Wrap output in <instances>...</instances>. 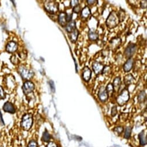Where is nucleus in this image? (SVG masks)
I'll list each match as a JSON object with an SVG mask.
<instances>
[{
  "mask_svg": "<svg viewBox=\"0 0 147 147\" xmlns=\"http://www.w3.org/2000/svg\"><path fill=\"white\" fill-rule=\"evenodd\" d=\"M119 23V20L117 13L113 11L111 12L106 19V25L108 28L112 29L117 27Z\"/></svg>",
  "mask_w": 147,
  "mask_h": 147,
  "instance_id": "nucleus-1",
  "label": "nucleus"
},
{
  "mask_svg": "<svg viewBox=\"0 0 147 147\" xmlns=\"http://www.w3.org/2000/svg\"><path fill=\"white\" fill-rule=\"evenodd\" d=\"M18 71L21 77L24 80H30L34 76V72L33 70L23 65H21L19 67Z\"/></svg>",
  "mask_w": 147,
  "mask_h": 147,
  "instance_id": "nucleus-2",
  "label": "nucleus"
},
{
  "mask_svg": "<svg viewBox=\"0 0 147 147\" xmlns=\"http://www.w3.org/2000/svg\"><path fill=\"white\" fill-rule=\"evenodd\" d=\"M33 124V117L31 114H26L23 116L21 126L24 130H29Z\"/></svg>",
  "mask_w": 147,
  "mask_h": 147,
  "instance_id": "nucleus-3",
  "label": "nucleus"
},
{
  "mask_svg": "<svg viewBox=\"0 0 147 147\" xmlns=\"http://www.w3.org/2000/svg\"><path fill=\"white\" fill-rule=\"evenodd\" d=\"M129 92L127 89H123L117 99V102L119 106H123L129 100Z\"/></svg>",
  "mask_w": 147,
  "mask_h": 147,
  "instance_id": "nucleus-4",
  "label": "nucleus"
},
{
  "mask_svg": "<svg viewBox=\"0 0 147 147\" xmlns=\"http://www.w3.org/2000/svg\"><path fill=\"white\" fill-rule=\"evenodd\" d=\"M45 10L49 13L55 14L56 13L59 8L58 4L55 1H47L44 5Z\"/></svg>",
  "mask_w": 147,
  "mask_h": 147,
  "instance_id": "nucleus-5",
  "label": "nucleus"
},
{
  "mask_svg": "<svg viewBox=\"0 0 147 147\" xmlns=\"http://www.w3.org/2000/svg\"><path fill=\"white\" fill-rule=\"evenodd\" d=\"M22 89H23V91L25 95L30 94L35 89L34 84L30 81H27L23 84Z\"/></svg>",
  "mask_w": 147,
  "mask_h": 147,
  "instance_id": "nucleus-6",
  "label": "nucleus"
},
{
  "mask_svg": "<svg viewBox=\"0 0 147 147\" xmlns=\"http://www.w3.org/2000/svg\"><path fill=\"white\" fill-rule=\"evenodd\" d=\"M137 49V46L134 43H131L127 46L125 50V55L129 59L131 58L134 54Z\"/></svg>",
  "mask_w": 147,
  "mask_h": 147,
  "instance_id": "nucleus-7",
  "label": "nucleus"
},
{
  "mask_svg": "<svg viewBox=\"0 0 147 147\" xmlns=\"http://www.w3.org/2000/svg\"><path fill=\"white\" fill-rule=\"evenodd\" d=\"M98 98L99 100L102 102H105L107 100L109 95L106 92V88L104 87H101L99 88L98 91Z\"/></svg>",
  "mask_w": 147,
  "mask_h": 147,
  "instance_id": "nucleus-8",
  "label": "nucleus"
},
{
  "mask_svg": "<svg viewBox=\"0 0 147 147\" xmlns=\"http://www.w3.org/2000/svg\"><path fill=\"white\" fill-rule=\"evenodd\" d=\"M110 48L113 50H115L119 48L121 44V39L119 37L113 38L110 42Z\"/></svg>",
  "mask_w": 147,
  "mask_h": 147,
  "instance_id": "nucleus-9",
  "label": "nucleus"
},
{
  "mask_svg": "<svg viewBox=\"0 0 147 147\" xmlns=\"http://www.w3.org/2000/svg\"><path fill=\"white\" fill-rule=\"evenodd\" d=\"M91 75H92L91 70L88 66H85L83 70V75H82L83 79H84V80L86 82H88L91 78Z\"/></svg>",
  "mask_w": 147,
  "mask_h": 147,
  "instance_id": "nucleus-10",
  "label": "nucleus"
},
{
  "mask_svg": "<svg viewBox=\"0 0 147 147\" xmlns=\"http://www.w3.org/2000/svg\"><path fill=\"white\" fill-rule=\"evenodd\" d=\"M18 48V45L17 43L14 41H11L8 42L6 46V51L10 53H15L17 51Z\"/></svg>",
  "mask_w": 147,
  "mask_h": 147,
  "instance_id": "nucleus-11",
  "label": "nucleus"
},
{
  "mask_svg": "<svg viewBox=\"0 0 147 147\" xmlns=\"http://www.w3.org/2000/svg\"><path fill=\"white\" fill-rule=\"evenodd\" d=\"M3 110L4 111L11 114H14L16 112V109L15 106L12 103L9 102H7L5 103L3 106Z\"/></svg>",
  "mask_w": 147,
  "mask_h": 147,
  "instance_id": "nucleus-12",
  "label": "nucleus"
},
{
  "mask_svg": "<svg viewBox=\"0 0 147 147\" xmlns=\"http://www.w3.org/2000/svg\"><path fill=\"white\" fill-rule=\"evenodd\" d=\"M92 68L96 75H99L100 73H102V71L104 68V65L100 62H95L92 64Z\"/></svg>",
  "mask_w": 147,
  "mask_h": 147,
  "instance_id": "nucleus-13",
  "label": "nucleus"
},
{
  "mask_svg": "<svg viewBox=\"0 0 147 147\" xmlns=\"http://www.w3.org/2000/svg\"><path fill=\"white\" fill-rule=\"evenodd\" d=\"M134 63V60L131 58H129L123 65V68L124 71L125 72L130 71L132 69Z\"/></svg>",
  "mask_w": 147,
  "mask_h": 147,
  "instance_id": "nucleus-14",
  "label": "nucleus"
},
{
  "mask_svg": "<svg viewBox=\"0 0 147 147\" xmlns=\"http://www.w3.org/2000/svg\"><path fill=\"white\" fill-rule=\"evenodd\" d=\"M76 29V22L74 20H71L70 22L67 23L65 26V30L69 33H71Z\"/></svg>",
  "mask_w": 147,
  "mask_h": 147,
  "instance_id": "nucleus-15",
  "label": "nucleus"
},
{
  "mask_svg": "<svg viewBox=\"0 0 147 147\" xmlns=\"http://www.w3.org/2000/svg\"><path fill=\"white\" fill-rule=\"evenodd\" d=\"M58 20L59 24L62 27L66 26V24L67 23V20H66V13H65V12L61 13L58 16Z\"/></svg>",
  "mask_w": 147,
  "mask_h": 147,
  "instance_id": "nucleus-16",
  "label": "nucleus"
},
{
  "mask_svg": "<svg viewBox=\"0 0 147 147\" xmlns=\"http://www.w3.org/2000/svg\"><path fill=\"white\" fill-rule=\"evenodd\" d=\"M79 31L76 28L75 30L73 31V32H71V33H70L69 34V39L71 40V42L75 43L76 42L78 38V35H79Z\"/></svg>",
  "mask_w": 147,
  "mask_h": 147,
  "instance_id": "nucleus-17",
  "label": "nucleus"
},
{
  "mask_svg": "<svg viewBox=\"0 0 147 147\" xmlns=\"http://www.w3.org/2000/svg\"><path fill=\"white\" fill-rule=\"evenodd\" d=\"M121 78L119 77H117V78H115L114 80V82H113V84L114 91H118L121 87Z\"/></svg>",
  "mask_w": 147,
  "mask_h": 147,
  "instance_id": "nucleus-18",
  "label": "nucleus"
},
{
  "mask_svg": "<svg viewBox=\"0 0 147 147\" xmlns=\"http://www.w3.org/2000/svg\"><path fill=\"white\" fill-rule=\"evenodd\" d=\"M138 138L140 140V145L142 146H144L146 145L147 140H146V134L145 133L144 131H141L139 135H138Z\"/></svg>",
  "mask_w": 147,
  "mask_h": 147,
  "instance_id": "nucleus-19",
  "label": "nucleus"
},
{
  "mask_svg": "<svg viewBox=\"0 0 147 147\" xmlns=\"http://www.w3.org/2000/svg\"><path fill=\"white\" fill-rule=\"evenodd\" d=\"M91 15V10L88 7H84L81 11V16L83 18L87 19Z\"/></svg>",
  "mask_w": 147,
  "mask_h": 147,
  "instance_id": "nucleus-20",
  "label": "nucleus"
},
{
  "mask_svg": "<svg viewBox=\"0 0 147 147\" xmlns=\"http://www.w3.org/2000/svg\"><path fill=\"white\" fill-rule=\"evenodd\" d=\"M88 38L91 40H96L98 38V34L94 30L91 29L88 32Z\"/></svg>",
  "mask_w": 147,
  "mask_h": 147,
  "instance_id": "nucleus-21",
  "label": "nucleus"
},
{
  "mask_svg": "<svg viewBox=\"0 0 147 147\" xmlns=\"http://www.w3.org/2000/svg\"><path fill=\"white\" fill-rule=\"evenodd\" d=\"M133 81H134V77L131 74H128L126 75L124 78V83L126 86H129L131 84Z\"/></svg>",
  "mask_w": 147,
  "mask_h": 147,
  "instance_id": "nucleus-22",
  "label": "nucleus"
},
{
  "mask_svg": "<svg viewBox=\"0 0 147 147\" xmlns=\"http://www.w3.org/2000/svg\"><path fill=\"white\" fill-rule=\"evenodd\" d=\"M106 92L108 94V95L109 96H112L114 92V87H113V84L112 83H109L107 86H106Z\"/></svg>",
  "mask_w": 147,
  "mask_h": 147,
  "instance_id": "nucleus-23",
  "label": "nucleus"
},
{
  "mask_svg": "<svg viewBox=\"0 0 147 147\" xmlns=\"http://www.w3.org/2000/svg\"><path fill=\"white\" fill-rule=\"evenodd\" d=\"M50 139H51V135L49 134V133L47 130H45L43 133L42 140L43 142H49Z\"/></svg>",
  "mask_w": 147,
  "mask_h": 147,
  "instance_id": "nucleus-24",
  "label": "nucleus"
},
{
  "mask_svg": "<svg viewBox=\"0 0 147 147\" xmlns=\"http://www.w3.org/2000/svg\"><path fill=\"white\" fill-rule=\"evenodd\" d=\"M146 99V93L144 91H141L138 96V101L140 103H142Z\"/></svg>",
  "mask_w": 147,
  "mask_h": 147,
  "instance_id": "nucleus-25",
  "label": "nucleus"
},
{
  "mask_svg": "<svg viewBox=\"0 0 147 147\" xmlns=\"http://www.w3.org/2000/svg\"><path fill=\"white\" fill-rule=\"evenodd\" d=\"M131 132V128L130 127H127L125 130V135H124L125 138L127 139L129 138L130 137Z\"/></svg>",
  "mask_w": 147,
  "mask_h": 147,
  "instance_id": "nucleus-26",
  "label": "nucleus"
},
{
  "mask_svg": "<svg viewBox=\"0 0 147 147\" xmlns=\"http://www.w3.org/2000/svg\"><path fill=\"white\" fill-rule=\"evenodd\" d=\"M117 15H118L119 21L122 22L124 20V19L125 18V11L123 10H122V9L120 10L118 14H117Z\"/></svg>",
  "mask_w": 147,
  "mask_h": 147,
  "instance_id": "nucleus-27",
  "label": "nucleus"
},
{
  "mask_svg": "<svg viewBox=\"0 0 147 147\" xmlns=\"http://www.w3.org/2000/svg\"><path fill=\"white\" fill-rule=\"evenodd\" d=\"M11 62L14 64V65H18L19 62H20V61H19V59H18V58L15 55H13L11 57Z\"/></svg>",
  "mask_w": 147,
  "mask_h": 147,
  "instance_id": "nucleus-28",
  "label": "nucleus"
},
{
  "mask_svg": "<svg viewBox=\"0 0 147 147\" xmlns=\"http://www.w3.org/2000/svg\"><path fill=\"white\" fill-rule=\"evenodd\" d=\"M123 131V128L122 127V126H117L116 127L114 128V131L118 134H121Z\"/></svg>",
  "mask_w": 147,
  "mask_h": 147,
  "instance_id": "nucleus-29",
  "label": "nucleus"
},
{
  "mask_svg": "<svg viewBox=\"0 0 147 147\" xmlns=\"http://www.w3.org/2000/svg\"><path fill=\"white\" fill-rule=\"evenodd\" d=\"M5 94L4 92V90L3 88L0 86V99H4L5 98Z\"/></svg>",
  "mask_w": 147,
  "mask_h": 147,
  "instance_id": "nucleus-30",
  "label": "nucleus"
},
{
  "mask_svg": "<svg viewBox=\"0 0 147 147\" xmlns=\"http://www.w3.org/2000/svg\"><path fill=\"white\" fill-rule=\"evenodd\" d=\"M38 144L35 140H31L28 144V147H38Z\"/></svg>",
  "mask_w": 147,
  "mask_h": 147,
  "instance_id": "nucleus-31",
  "label": "nucleus"
},
{
  "mask_svg": "<svg viewBox=\"0 0 147 147\" xmlns=\"http://www.w3.org/2000/svg\"><path fill=\"white\" fill-rule=\"evenodd\" d=\"M73 11L75 13H79V12H80L82 11L81 7H80L79 5H78V6H76V7L73 8Z\"/></svg>",
  "mask_w": 147,
  "mask_h": 147,
  "instance_id": "nucleus-32",
  "label": "nucleus"
},
{
  "mask_svg": "<svg viewBox=\"0 0 147 147\" xmlns=\"http://www.w3.org/2000/svg\"><path fill=\"white\" fill-rule=\"evenodd\" d=\"M117 107L114 106L111 109V115L113 117H114L117 115Z\"/></svg>",
  "mask_w": 147,
  "mask_h": 147,
  "instance_id": "nucleus-33",
  "label": "nucleus"
},
{
  "mask_svg": "<svg viewBox=\"0 0 147 147\" xmlns=\"http://www.w3.org/2000/svg\"><path fill=\"white\" fill-rule=\"evenodd\" d=\"M70 5L71 7L74 8V7L79 5V1H71Z\"/></svg>",
  "mask_w": 147,
  "mask_h": 147,
  "instance_id": "nucleus-34",
  "label": "nucleus"
},
{
  "mask_svg": "<svg viewBox=\"0 0 147 147\" xmlns=\"http://www.w3.org/2000/svg\"><path fill=\"white\" fill-rule=\"evenodd\" d=\"M146 1H142L141 2V7L142 9H146Z\"/></svg>",
  "mask_w": 147,
  "mask_h": 147,
  "instance_id": "nucleus-35",
  "label": "nucleus"
},
{
  "mask_svg": "<svg viewBox=\"0 0 147 147\" xmlns=\"http://www.w3.org/2000/svg\"><path fill=\"white\" fill-rule=\"evenodd\" d=\"M46 147H58L57 144L54 142H49Z\"/></svg>",
  "mask_w": 147,
  "mask_h": 147,
  "instance_id": "nucleus-36",
  "label": "nucleus"
},
{
  "mask_svg": "<svg viewBox=\"0 0 147 147\" xmlns=\"http://www.w3.org/2000/svg\"><path fill=\"white\" fill-rule=\"evenodd\" d=\"M0 123H2L3 125H4V121L3 118V115L1 111H0Z\"/></svg>",
  "mask_w": 147,
  "mask_h": 147,
  "instance_id": "nucleus-37",
  "label": "nucleus"
},
{
  "mask_svg": "<svg viewBox=\"0 0 147 147\" xmlns=\"http://www.w3.org/2000/svg\"><path fill=\"white\" fill-rule=\"evenodd\" d=\"M87 2L89 5H92V4H94L95 3H96L97 1H95V0H94V1H90V0H89V1H87Z\"/></svg>",
  "mask_w": 147,
  "mask_h": 147,
  "instance_id": "nucleus-38",
  "label": "nucleus"
}]
</instances>
